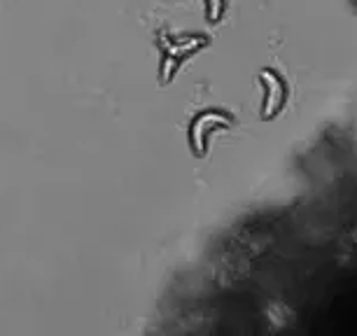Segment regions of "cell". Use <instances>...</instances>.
<instances>
[{
    "instance_id": "obj_1",
    "label": "cell",
    "mask_w": 357,
    "mask_h": 336,
    "mask_svg": "<svg viewBox=\"0 0 357 336\" xmlns=\"http://www.w3.org/2000/svg\"><path fill=\"white\" fill-rule=\"evenodd\" d=\"M229 124V117L222 115L218 110H211V112H204L201 117L194 119L192 124V145L197 154H204V147H206V136L211 133V129L215 126H225Z\"/></svg>"
},
{
    "instance_id": "obj_2",
    "label": "cell",
    "mask_w": 357,
    "mask_h": 336,
    "mask_svg": "<svg viewBox=\"0 0 357 336\" xmlns=\"http://www.w3.org/2000/svg\"><path fill=\"white\" fill-rule=\"evenodd\" d=\"M261 82L266 84V91H268V96H266V105H264V115H273L275 110H278V105L282 103V86L280 82L275 79L273 72H264L261 75Z\"/></svg>"
},
{
    "instance_id": "obj_3",
    "label": "cell",
    "mask_w": 357,
    "mask_h": 336,
    "mask_svg": "<svg viewBox=\"0 0 357 336\" xmlns=\"http://www.w3.org/2000/svg\"><path fill=\"white\" fill-rule=\"evenodd\" d=\"M206 45V38L204 36H194V38H185V40H175V43L168 47V54H173V56H185V54L190 52H197L201 49V47Z\"/></svg>"
},
{
    "instance_id": "obj_4",
    "label": "cell",
    "mask_w": 357,
    "mask_h": 336,
    "mask_svg": "<svg viewBox=\"0 0 357 336\" xmlns=\"http://www.w3.org/2000/svg\"><path fill=\"white\" fill-rule=\"evenodd\" d=\"M175 70H178V56H173V54H164V59H161V68H159V79L164 84H168L175 75Z\"/></svg>"
},
{
    "instance_id": "obj_5",
    "label": "cell",
    "mask_w": 357,
    "mask_h": 336,
    "mask_svg": "<svg viewBox=\"0 0 357 336\" xmlns=\"http://www.w3.org/2000/svg\"><path fill=\"white\" fill-rule=\"evenodd\" d=\"M206 3H208V17L213 22H218L220 15L225 12V0H206Z\"/></svg>"
}]
</instances>
